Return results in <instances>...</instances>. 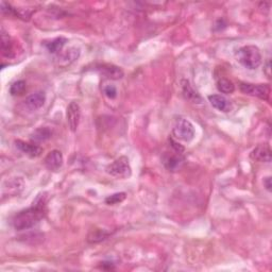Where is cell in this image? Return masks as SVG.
<instances>
[{"label": "cell", "instance_id": "52a82bcc", "mask_svg": "<svg viewBox=\"0 0 272 272\" xmlns=\"http://www.w3.org/2000/svg\"><path fill=\"white\" fill-rule=\"evenodd\" d=\"M173 153L166 152L165 156H164V165L169 170V172H176L179 170L183 164H184V156L183 153L176 152V151L173 150Z\"/></svg>", "mask_w": 272, "mask_h": 272}, {"label": "cell", "instance_id": "7a4b0ae2", "mask_svg": "<svg viewBox=\"0 0 272 272\" xmlns=\"http://www.w3.org/2000/svg\"><path fill=\"white\" fill-rule=\"evenodd\" d=\"M236 58L240 64L251 71L257 69L262 64L261 50L254 45H247L239 48Z\"/></svg>", "mask_w": 272, "mask_h": 272}, {"label": "cell", "instance_id": "ffe728a7", "mask_svg": "<svg viewBox=\"0 0 272 272\" xmlns=\"http://www.w3.org/2000/svg\"><path fill=\"white\" fill-rule=\"evenodd\" d=\"M109 236H110V233H107L104 230L97 229L90 232V234L87 235V242L91 244H96V243L102 242V240H105Z\"/></svg>", "mask_w": 272, "mask_h": 272}, {"label": "cell", "instance_id": "4fadbf2b", "mask_svg": "<svg viewBox=\"0 0 272 272\" xmlns=\"http://www.w3.org/2000/svg\"><path fill=\"white\" fill-rule=\"evenodd\" d=\"M208 101L213 107L220 112H230L232 109V103L223 95H211L208 96Z\"/></svg>", "mask_w": 272, "mask_h": 272}, {"label": "cell", "instance_id": "e0dca14e", "mask_svg": "<svg viewBox=\"0 0 272 272\" xmlns=\"http://www.w3.org/2000/svg\"><path fill=\"white\" fill-rule=\"evenodd\" d=\"M8 193H5L4 195H2L3 197L5 195H11V196H16L20 193H22V191L24 189V181L21 178H15L13 180H11L8 182V187L3 186L2 191H7Z\"/></svg>", "mask_w": 272, "mask_h": 272}, {"label": "cell", "instance_id": "3957f363", "mask_svg": "<svg viewBox=\"0 0 272 272\" xmlns=\"http://www.w3.org/2000/svg\"><path fill=\"white\" fill-rule=\"evenodd\" d=\"M173 134L175 140L189 143L192 142L195 137V126L188 119L179 118L176 119V122L174 123Z\"/></svg>", "mask_w": 272, "mask_h": 272}, {"label": "cell", "instance_id": "7c38bea8", "mask_svg": "<svg viewBox=\"0 0 272 272\" xmlns=\"http://www.w3.org/2000/svg\"><path fill=\"white\" fill-rule=\"evenodd\" d=\"M46 101V94L44 92H35L33 94H31L30 96H28L25 100V104L28 106V109L31 111H36L40 110L41 107L45 104Z\"/></svg>", "mask_w": 272, "mask_h": 272}, {"label": "cell", "instance_id": "9c48e42d", "mask_svg": "<svg viewBox=\"0 0 272 272\" xmlns=\"http://www.w3.org/2000/svg\"><path fill=\"white\" fill-rule=\"evenodd\" d=\"M250 157L253 161L259 163H270L272 159L271 149L268 145H258L251 151Z\"/></svg>", "mask_w": 272, "mask_h": 272}, {"label": "cell", "instance_id": "ac0fdd59", "mask_svg": "<svg viewBox=\"0 0 272 272\" xmlns=\"http://www.w3.org/2000/svg\"><path fill=\"white\" fill-rule=\"evenodd\" d=\"M216 86H217V90L220 93L226 94V95L232 94V93H234V91H235V85H234V83L231 80L226 79V78L219 79L217 81Z\"/></svg>", "mask_w": 272, "mask_h": 272}, {"label": "cell", "instance_id": "9a60e30c", "mask_svg": "<svg viewBox=\"0 0 272 272\" xmlns=\"http://www.w3.org/2000/svg\"><path fill=\"white\" fill-rule=\"evenodd\" d=\"M1 53L7 58H12V56L15 55L14 43L9 34L4 32L3 29L1 30Z\"/></svg>", "mask_w": 272, "mask_h": 272}, {"label": "cell", "instance_id": "6da1fadb", "mask_svg": "<svg viewBox=\"0 0 272 272\" xmlns=\"http://www.w3.org/2000/svg\"><path fill=\"white\" fill-rule=\"evenodd\" d=\"M46 194H41L37 196L35 201H33V205L26 208V210L21 211L17 213L13 220H12V224L13 227L17 231H24L29 230L31 227L36 225L40 221L45 217L46 215V203H47V197Z\"/></svg>", "mask_w": 272, "mask_h": 272}, {"label": "cell", "instance_id": "d6986e66", "mask_svg": "<svg viewBox=\"0 0 272 272\" xmlns=\"http://www.w3.org/2000/svg\"><path fill=\"white\" fill-rule=\"evenodd\" d=\"M66 42L67 40L65 37H56V39L50 41L49 43H46V48L50 53H58L64 47Z\"/></svg>", "mask_w": 272, "mask_h": 272}, {"label": "cell", "instance_id": "5b68a950", "mask_svg": "<svg viewBox=\"0 0 272 272\" xmlns=\"http://www.w3.org/2000/svg\"><path fill=\"white\" fill-rule=\"evenodd\" d=\"M239 90L243 94L251 97H256L262 100H267L270 95V87L267 84H251L240 83Z\"/></svg>", "mask_w": 272, "mask_h": 272}, {"label": "cell", "instance_id": "277c9868", "mask_svg": "<svg viewBox=\"0 0 272 272\" xmlns=\"http://www.w3.org/2000/svg\"><path fill=\"white\" fill-rule=\"evenodd\" d=\"M106 173L117 179H126L132 174L129 159L126 156H120L106 167Z\"/></svg>", "mask_w": 272, "mask_h": 272}, {"label": "cell", "instance_id": "5bb4252c", "mask_svg": "<svg viewBox=\"0 0 272 272\" xmlns=\"http://www.w3.org/2000/svg\"><path fill=\"white\" fill-rule=\"evenodd\" d=\"M182 91L184 97L191 101L193 103L200 104L202 103V98L200 95L197 93V91H195V88L192 86L191 82L188 80H183L182 81Z\"/></svg>", "mask_w": 272, "mask_h": 272}, {"label": "cell", "instance_id": "44dd1931", "mask_svg": "<svg viewBox=\"0 0 272 272\" xmlns=\"http://www.w3.org/2000/svg\"><path fill=\"white\" fill-rule=\"evenodd\" d=\"M26 88H27L26 81L18 80L11 85L10 94L12 96H21V95H23L25 92H26Z\"/></svg>", "mask_w": 272, "mask_h": 272}, {"label": "cell", "instance_id": "cb8c5ba5", "mask_svg": "<svg viewBox=\"0 0 272 272\" xmlns=\"http://www.w3.org/2000/svg\"><path fill=\"white\" fill-rule=\"evenodd\" d=\"M264 186L266 187V189H267L268 192H271V187H272L271 176H266V178L264 179Z\"/></svg>", "mask_w": 272, "mask_h": 272}, {"label": "cell", "instance_id": "ba28073f", "mask_svg": "<svg viewBox=\"0 0 272 272\" xmlns=\"http://www.w3.org/2000/svg\"><path fill=\"white\" fill-rule=\"evenodd\" d=\"M63 154L60 150H52L47 154V156L45 157V161H44V164L47 169H49L50 172H56L59 170L62 165H63Z\"/></svg>", "mask_w": 272, "mask_h": 272}, {"label": "cell", "instance_id": "8fae6325", "mask_svg": "<svg viewBox=\"0 0 272 272\" xmlns=\"http://www.w3.org/2000/svg\"><path fill=\"white\" fill-rule=\"evenodd\" d=\"M15 146L20 149L23 153L30 157H39L43 153V149L36 144L26 143L21 140L15 141Z\"/></svg>", "mask_w": 272, "mask_h": 272}, {"label": "cell", "instance_id": "603a6c76", "mask_svg": "<svg viewBox=\"0 0 272 272\" xmlns=\"http://www.w3.org/2000/svg\"><path fill=\"white\" fill-rule=\"evenodd\" d=\"M103 93L109 99H115L117 97L116 87L111 84H107L103 87Z\"/></svg>", "mask_w": 272, "mask_h": 272}, {"label": "cell", "instance_id": "8992f818", "mask_svg": "<svg viewBox=\"0 0 272 272\" xmlns=\"http://www.w3.org/2000/svg\"><path fill=\"white\" fill-rule=\"evenodd\" d=\"M66 118H67V124L69 129L72 132H75L80 124V119H81V107L78 102L73 101L68 104L67 110H66Z\"/></svg>", "mask_w": 272, "mask_h": 272}, {"label": "cell", "instance_id": "7402d4cb", "mask_svg": "<svg viewBox=\"0 0 272 272\" xmlns=\"http://www.w3.org/2000/svg\"><path fill=\"white\" fill-rule=\"evenodd\" d=\"M126 198V194L125 193H116V194H113L111 196H109L105 199V203L109 204V205H116L122 203L123 201H124Z\"/></svg>", "mask_w": 272, "mask_h": 272}, {"label": "cell", "instance_id": "30bf717a", "mask_svg": "<svg viewBox=\"0 0 272 272\" xmlns=\"http://www.w3.org/2000/svg\"><path fill=\"white\" fill-rule=\"evenodd\" d=\"M97 71L111 80H119L124 77V71L120 67L113 65V64H102L97 66Z\"/></svg>", "mask_w": 272, "mask_h": 272}, {"label": "cell", "instance_id": "2e32d148", "mask_svg": "<svg viewBox=\"0 0 272 272\" xmlns=\"http://www.w3.org/2000/svg\"><path fill=\"white\" fill-rule=\"evenodd\" d=\"M51 136H52V131L49 128L44 126V128H39L34 132H32V134H31V141H32L34 144L44 143L48 141L49 138H51Z\"/></svg>", "mask_w": 272, "mask_h": 272}]
</instances>
